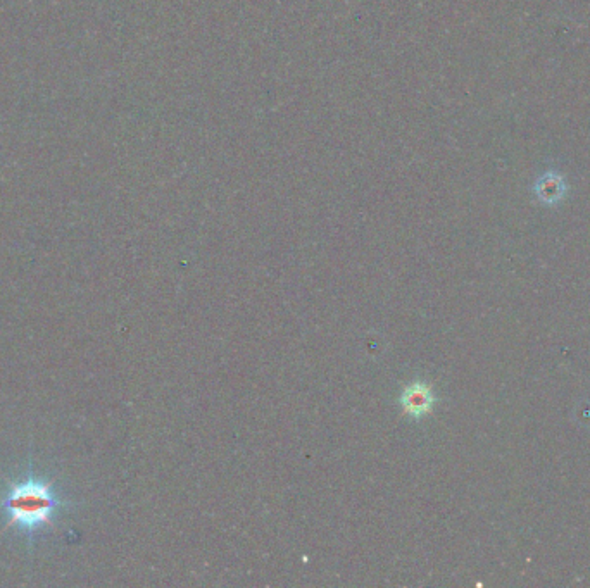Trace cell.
<instances>
[{"label":"cell","mask_w":590,"mask_h":588,"mask_svg":"<svg viewBox=\"0 0 590 588\" xmlns=\"http://www.w3.org/2000/svg\"><path fill=\"white\" fill-rule=\"evenodd\" d=\"M52 487V480H42L33 473L21 482H9L6 495L0 499V511L7 518L4 530L14 526L32 537L38 528L54 526L52 518L66 506V502L57 497Z\"/></svg>","instance_id":"cell-1"},{"label":"cell","mask_w":590,"mask_h":588,"mask_svg":"<svg viewBox=\"0 0 590 588\" xmlns=\"http://www.w3.org/2000/svg\"><path fill=\"white\" fill-rule=\"evenodd\" d=\"M435 402L434 390L423 382L411 383L401 395L402 411L413 418H423L432 413Z\"/></svg>","instance_id":"cell-2"}]
</instances>
